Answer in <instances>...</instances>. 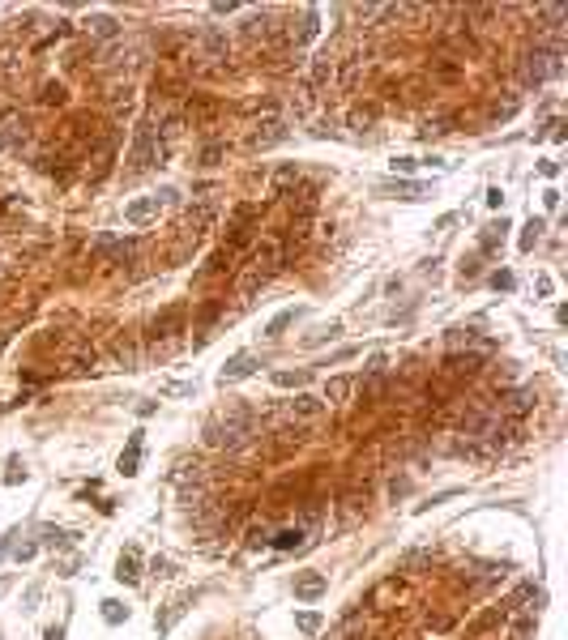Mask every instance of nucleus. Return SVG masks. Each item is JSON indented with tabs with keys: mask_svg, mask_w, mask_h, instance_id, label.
Segmentation results:
<instances>
[{
	"mask_svg": "<svg viewBox=\"0 0 568 640\" xmlns=\"http://www.w3.org/2000/svg\"><path fill=\"white\" fill-rule=\"evenodd\" d=\"M257 435V414L248 406H227L218 418L205 423V449H218V453H239L248 449Z\"/></svg>",
	"mask_w": 568,
	"mask_h": 640,
	"instance_id": "f257e3e1",
	"label": "nucleus"
},
{
	"mask_svg": "<svg viewBox=\"0 0 568 640\" xmlns=\"http://www.w3.org/2000/svg\"><path fill=\"white\" fill-rule=\"evenodd\" d=\"M171 154V145L158 137V129L150 124V120H141V124L133 129V141H129V167H125V176H145V171H154L163 167Z\"/></svg>",
	"mask_w": 568,
	"mask_h": 640,
	"instance_id": "f03ea898",
	"label": "nucleus"
},
{
	"mask_svg": "<svg viewBox=\"0 0 568 640\" xmlns=\"http://www.w3.org/2000/svg\"><path fill=\"white\" fill-rule=\"evenodd\" d=\"M564 73V56L560 52H547V47H526L522 56L513 60V77L522 90H538L542 82H551Z\"/></svg>",
	"mask_w": 568,
	"mask_h": 640,
	"instance_id": "7ed1b4c3",
	"label": "nucleus"
},
{
	"mask_svg": "<svg viewBox=\"0 0 568 640\" xmlns=\"http://www.w3.org/2000/svg\"><path fill=\"white\" fill-rule=\"evenodd\" d=\"M257 231H261V209L257 205H235L231 223H227V243H222V248L239 256L244 248H253V243H257Z\"/></svg>",
	"mask_w": 568,
	"mask_h": 640,
	"instance_id": "20e7f679",
	"label": "nucleus"
},
{
	"mask_svg": "<svg viewBox=\"0 0 568 640\" xmlns=\"http://www.w3.org/2000/svg\"><path fill=\"white\" fill-rule=\"evenodd\" d=\"M286 265H291V256H286V248L278 243V235H265V239H257V243H253V269H257L261 278L282 274Z\"/></svg>",
	"mask_w": 568,
	"mask_h": 640,
	"instance_id": "39448f33",
	"label": "nucleus"
},
{
	"mask_svg": "<svg viewBox=\"0 0 568 640\" xmlns=\"http://www.w3.org/2000/svg\"><path fill=\"white\" fill-rule=\"evenodd\" d=\"M479 372H483V355H475V350H449V355H444V367H440V380L461 384V380H475Z\"/></svg>",
	"mask_w": 568,
	"mask_h": 640,
	"instance_id": "423d86ee",
	"label": "nucleus"
},
{
	"mask_svg": "<svg viewBox=\"0 0 568 640\" xmlns=\"http://www.w3.org/2000/svg\"><path fill=\"white\" fill-rule=\"evenodd\" d=\"M184 320H188V312L176 303V308H163L154 320H150V325H145V337H150L154 341V346H158V341H176L180 333H184Z\"/></svg>",
	"mask_w": 568,
	"mask_h": 640,
	"instance_id": "0eeeda50",
	"label": "nucleus"
},
{
	"mask_svg": "<svg viewBox=\"0 0 568 640\" xmlns=\"http://www.w3.org/2000/svg\"><path fill=\"white\" fill-rule=\"evenodd\" d=\"M333 82H338V52L333 47H320V52L312 56V64H308V86L316 94V90H329Z\"/></svg>",
	"mask_w": 568,
	"mask_h": 640,
	"instance_id": "6e6552de",
	"label": "nucleus"
},
{
	"mask_svg": "<svg viewBox=\"0 0 568 640\" xmlns=\"http://www.w3.org/2000/svg\"><path fill=\"white\" fill-rule=\"evenodd\" d=\"M282 201H286V209H291V223H308V218L316 214V188L312 184H295V188H286V192H278Z\"/></svg>",
	"mask_w": 568,
	"mask_h": 640,
	"instance_id": "1a4fd4ad",
	"label": "nucleus"
},
{
	"mask_svg": "<svg viewBox=\"0 0 568 640\" xmlns=\"http://www.w3.org/2000/svg\"><path fill=\"white\" fill-rule=\"evenodd\" d=\"M90 248L103 256L107 265H125V261H133V252H137V239H116V235H94L90 239Z\"/></svg>",
	"mask_w": 568,
	"mask_h": 640,
	"instance_id": "9d476101",
	"label": "nucleus"
},
{
	"mask_svg": "<svg viewBox=\"0 0 568 640\" xmlns=\"http://www.w3.org/2000/svg\"><path fill=\"white\" fill-rule=\"evenodd\" d=\"M107 359L125 372H137L141 367V346H137V333H116L111 346H107Z\"/></svg>",
	"mask_w": 568,
	"mask_h": 640,
	"instance_id": "9b49d317",
	"label": "nucleus"
},
{
	"mask_svg": "<svg viewBox=\"0 0 568 640\" xmlns=\"http://www.w3.org/2000/svg\"><path fill=\"white\" fill-rule=\"evenodd\" d=\"M466 77V60L461 56H436L428 60V82L432 86H457Z\"/></svg>",
	"mask_w": 568,
	"mask_h": 640,
	"instance_id": "f8f14e48",
	"label": "nucleus"
},
{
	"mask_svg": "<svg viewBox=\"0 0 568 640\" xmlns=\"http://www.w3.org/2000/svg\"><path fill=\"white\" fill-rule=\"evenodd\" d=\"M235 252H227V248H218L201 269H196V286H210V282H218V278H231L235 274Z\"/></svg>",
	"mask_w": 568,
	"mask_h": 640,
	"instance_id": "ddd939ff",
	"label": "nucleus"
},
{
	"mask_svg": "<svg viewBox=\"0 0 568 640\" xmlns=\"http://www.w3.org/2000/svg\"><path fill=\"white\" fill-rule=\"evenodd\" d=\"M286 410H291L295 423H316V418H325L329 402L325 397H312V393H295V397L286 402Z\"/></svg>",
	"mask_w": 568,
	"mask_h": 640,
	"instance_id": "4468645a",
	"label": "nucleus"
},
{
	"mask_svg": "<svg viewBox=\"0 0 568 640\" xmlns=\"http://www.w3.org/2000/svg\"><path fill=\"white\" fill-rule=\"evenodd\" d=\"M316 30H320V13L308 5V9H300V26H286V47H291V52H300L304 43L316 39Z\"/></svg>",
	"mask_w": 568,
	"mask_h": 640,
	"instance_id": "2eb2a0df",
	"label": "nucleus"
},
{
	"mask_svg": "<svg viewBox=\"0 0 568 640\" xmlns=\"http://www.w3.org/2000/svg\"><path fill=\"white\" fill-rule=\"evenodd\" d=\"M304 440H308L304 423H291V427L274 431V440H269V457H274V461H282V457H291L295 449H304Z\"/></svg>",
	"mask_w": 568,
	"mask_h": 640,
	"instance_id": "dca6fc26",
	"label": "nucleus"
},
{
	"mask_svg": "<svg viewBox=\"0 0 568 640\" xmlns=\"http://www.w3.org/2000/svg\"><path fill=\"white\" fill-rule=\"evenodd\" d=\"M509 614H513V610H509L504 602H500V606H487V610L479 614V619H475L470 628H466V636H470V640H479V636H487V632H496L500 623H509Z\"/></svg>",
	"mask_w": 568,
	"mask_h": 640,
	"instance_id": "f3484780",
	"label": "nucleus"
},
{
	"mask_svg": "<svg viewBox=\"0 0 568 640\" xmlns=\"http://www.w3.org/2000/svg\"><path fill=\"white\" fill-rule=\"evenodd\" d=\"M278 141H286V124H282V120H261V124L253 129V137H248L253 150H269V145H278Z\"/></svg>",
	"mask_w": 568,
	"mask_h": 640,
	"instance_id": "a211bd4d",
	"label": "nucleus"
},
{
	"mask_svg": "<svg viewBox=\"0 0 568 640\" xmlns=\"http://www.w3.org/2000/svg\"><path fill=\"white\" fill-rule=\"evenodd\" d=\"M214 205H192L188 214H184V231H188V243H196V239H201L210 227H214Z\"/></svg>",
	"mask_w": 568,
	"mask_h": 640,
	"instance_id": "6ab92c4d",
	"label": "nucleus"
},
{
	"mask_svg": "<svg viewBox=\"0 0 568 640\" xmlns=\"http://www.w3.org/2000/svg\"><path fill=\"white\" fill-rule=\"evenodd\" d=\"M355 388H359V402H363V406H376V402L389 397V380H385V372H376V376H372V372L359 376Z\"/></svg>",
	"mask_w": 568,
	"mask_h": 640,
	"instance_id": "aec40b11",
	"label": "nucleus"
},
{
	"mask_svg": "<svg viewBox=\"0 0 568 640\" xmlns=\"http://www.w3.org/2000/svg\"><path fill=\"white\" fill-rule=\"evenodd\" d=\"M158 218V196H137V201L125 205V223L129 227H145V223H154Z\"/></svg>",
	"mask_w": 568,
	"mask_h": 640,
	"instance_id": "412c9836",
	"label": "nucleus"
},
{
	"mask_svg": "<svg viewBox=\"0 0 568 640\" xmlns=\"http://www.w3.org/2000/svg\"><path fill=\"white\" fill-rule=\"evenodd\" d=\"M534 410V393L530 388H509L504 397H500V414L504 418H522V414H530Z\"/></svg>",
	"mask_w": 568,
	"mask_h": 640,
	"instance_id": "4be33fe9",
	"label": "nucleus"
},
{
	"mask_svg": "<svg viewBox=\"0 0 568 640\" xmlns=\"http://www.w3.org/2000/svg\"><path fill=\"white\" fill-rule=\"evenodd\" d=\"M376 120H381V103H359V107H351L347 124L363 137V133H372V129H376Z\"/></svg>",
	"mask_w": 568,
	"mask_h": 640,
	"instance_id": "5701e85b",
	"label": "nucleus"
},
{
	"mask_svg": "<svg viewBox=\"0 0 568 640\" xmlns=\"http://www.w3.org/2000/svg\"><path fill=\"white\" fill-rule=\"evenodd\" d=\"M320 594H325V576H320V572H304V576H295V598L316 602Z\"/></svg>",
	"mask_w": 568,
	"mask_h": 640,
	"instance_id": "b1692460",
	"label": "nucleus"
},
{
	"mask_svg": "<svg viewBox=\"0 0 568 640\" xmlns=\"http://www.w3.org/2000/svg\"><path fill=\"white\" fill-rule=\"evenodd\" d=\"M423 568H432V551H423V547H419V551H406V555L398 559V576H419Z\"/></svg>",
	"mask_w": 568,
	"mask_h": 640,
	"instance_id": "393cba45",
	"label": "nucleus"
},
{
	"mask_svg": "<svg viewBox=\"0 0 568 640\" xmlns=\"http://www.w3.org/2000/svg\"><path fill=\"white\" fill-rule=\"evenodd\" d=\"M342 525H351L355 516L363 512V504H367V491H359V487H351V491H342Z\"/></svg>",
	"mask_w": 568,
	"mask_h": 640,
	"instance_id": "a878e982",
	"label": "nucleus"
},
{
	"mask_svg": "<svg viewBox=\"0 0 568 640\" xmlns=\"http://www.w3.org/2000/svg\"><path fill=\"white\" fill-rule=\"evenodd\" d=\"M253 372H257V359L253 355H235V359H227V367H222V384H227V380H244Z\"/></svg>",
	"mask_w": 568,
	"mask_h": 640,
	"instance_id": "bb28decb",
	"label": "nucleus"
},
{
	"mask_svg": "<svg viewBox=\"0 0 568 640\" xmlns=\"http://www.w3.org/2000/svg\"><path fill=\"white\" fill-rule=\"evenodd\" d=\"M137 461H141V431H133V435H129V449L120 453V474L133 478V474H137Z\"/></svg>",
	"mask_w": 568,
	"mask_h": 640,
	"instance_id": "cd10ccee",
	"label": "nucleus"
},
{
	"mask_svg": "<svg viewBox=\"0 0 568 640\" xmlns=\"http://www.w3.org/2000/svg\"><path fill=\"white\" fill-rule=\"evenodd\" d=\"M107 107H111V115H125V111L133 107V86H129V82L111 86V90H107Z\"/></svg>",
	"mask_w": 568,
	"mask_h": 640,
	"instance_id": "c85d7f7f",
	"label": "nucleus"
},
{
	"mask_svg": "<svg viewBox=\"0 0 568 640\" xmlns=\"http://www.w3.org/2000/svg\"><path fill=\"white\" fill-rule=\"evenodd\" d=\"M86 30H90L94 39H116V35H120V21L107 17V13H94V17L86 21Z\"/></svg>",
	"mask_w": 568,
	"mask_h": 640,
	"instance_id": "c756f323",
	"label": "nucleus"
},
{
	"mask_svg": "<svg viewBox=\"0 0 568 640\" xmlns=\"http://www.w3.org/2000/svg\"><path fill=\"white\" fill-rule=\"evenodd\" d=\"M137 568H141V559H137V551H125V555L116 559V581H125V585H133V581L141 576Z\"/></svg>",
	"mask_w": 568,
	"mask_h": 640,
	"instance_id": "7c9ffc66",
	"label": "nucleus"
},
{
	"mask_svg": "<svg viewBox=\"0 0 568 640\" xmlns=\"http://www.w3.org/2000/svg\"><path fill=\"white\" fill-rule=\"evenodd\" d=\"M73 372H98V350L90 346V341H82V346L73 350Z\"/></svg>",
	"mask_w": 568,
	"mask_h": 640,
	"instance_id": "2f4dec72",
	"label": "nucleus"
},
{
	"mask_svg": "<svg viewBox=\"0 0 568 640\" xmlns=\"http://www.w3.org/2000/svg\"><path fill=\"white\" fill-rule=\"evenodd\" d=\"M385 192H398L402 201H423V196H428V188L414 184V180H393V184H385Z\"/></svg>",
	"mask_w": 568,
	"mask_h": 640,
	"instance_id": "473e14b6",
	"label": "nucleus"
},
{
	"mask_svg": "<svg viewBox=\"0 0 568 640\" xmlns=\"http://www.w3.org/2000/svg\"><path fill=\"white\" fill-rule=\"evenodd\" d=\"M351 393H355V380H351V376H333V380L325 384V402H329V406H333V402H347Z\"/></svg>",
	"mask_w": 568,
	"mask_h": 640,
	"instance_id": "72a5a7b5",
	"label": "nucleus"
},
{
	"mask_svg": "<svg viewBox=\"0 0 568 640\" xmlns=\"http://www.w3.org/2000/svg\"><path fill=\"white\" fill-rule=\"evenodd\" d=\"M269 543H274L278 551H300V547H304V529H300V525H291V529H278L274 538H269Z\"/></svg>",
	"mask_w": 568,
	"mask_h": 640,
	"instance_id": "f704fd0d",
	"label": "nucleus"
},
{
	"mask_svg": "<svg viewBox=\"0 0 568 640\" xmlns=\"http://www.w3.org/2000/svg\"><path fill=\"white\" fill-rule=\"evenodd\" d=\"M265 286H269V278H261L257 269H248V274L239 278V299H257V294H261Z\"/></svg>",
	"mask_w": 568,
	"mask_h": 640,
	"instance_id": "c9c22d12",
	"label": "nucleus"
},
{
	"mask_svg": "<svg viewBox=\"0 0 568 640\" xmlns=\"http://www.w3.org/2000/svg\"><path fill=\"white\" fill-rule=\"evenodd\" d=\"M222 158H227V145H222V141H205L201 154H196V167H218Z\"/></svg>",
	"mask_w": 568,
	"mask_h": 640,
	"instance_id": "e433bc0d",
	"label": "nucleus"
},
{
	"mask_svg": "<svg viewBox=\"0 0 568 640\" xmlns=\"http://www.w3.org/2000/svg\"><path fill=\"white\" fill-rule=\"evenodd\" d=\"M517 107H522V103H517V98H496V103H491V124H504V120H513L517 115Z\"/></svg>",
	"mask_w": 568,
	"mask_h": 640,
	"instance_id": "4c0bfd02",
	"label": "nucleus"
},
{
	"mask_svg": "<svg viewBox=\"0 0 568 640\" xmlns=\"http://www.w3.org/2000/svg\"><path fill=\"white\" fill-rule=\"evenodd\" d=\"M64 98H68V90H64L60 82H47V86L39 90V103H43V107H64Z\"/></svg>",
	"mask_w": 568,
	"mask_h": 640,
	"instance_id": "58836bf2",
	"label": "nucleus"
},
{
	"mask_svg": "<svg viewBox=\"0 0 568 640\" xmlns=\"http://www.w3.org/2000/svg\"><path fill=\"white\" fill-rule=\"evenodd\" d=\"M500 243H504V223H500V227H487V231L479 235V252H496Z\"/></svg>",
	"mask_w": 568,
	"mask_h": 640,
	"instance_id": "ea45409f",
	"label": "nucleus"
},
{
	"mask_svg": "<svg viewBox=\"0 0 568 640\" xmlns=\"http://www.w3.org/2000/svg\"><path fill=\"white\" fill-rule=\"evenodd\" d=\"M295 316H300V312H295V308H286V312H278L274 320H269V329H265V333H269V337H282V333H286V329L295 325Z\"/></svg>",
	"mask_w": 568,
	"mask_h": 640,
	"instance_id": "a19ab883",
	"label": "nucleus"
},
{
	"mask_svg": "<svg viewBox=\"0 0 568 640\" xmlns=\"http://www.w3.org/2000/svg\"><path fill=\"white\" fill-rule=\"evenodd\" d=\"M291 184H300V167H295V162H286V167L274 171V188H278V192H286Z\"/></svg>",
	"mask_w": 568,
	"mask_h": 640,
	"instance_id": "79ce46f5",
	"label": "nucleus"
},
{
	"mask_svg": "<svg viewBox=\"0 0 568 640\" xmlns=\"http://www.w3.org/2000/svg\"><path fill=\"white\" fill-rule=\"evenodd\" d=\"M274 384L278 388H304L308 384V372H274Z\"/></svg>",
	"mask_w": 568,
	"mask_h": 640,
	"instance_id": "37998d69",
	"label": "nucleus"
},
{
	"mask_svg": "<svg viewBox=\"0 0 568 640\" xmlns=\"http://www.w3.org/2000/svg\"><path fill=\"white\" fill-rule=\"evenodd\" d=\"M103 619H107V623L129 619V606H125V602H116V598H107V602H103Z\"/></svg>",
	"mask_w": 568,
	"mask_h": 640,
	"instance_id": "c03bdc74",
	"label": "nucleus"
},
{
	"mask_svg": "<svg viewBox=\"0 0 568 640\" xmlns=\"http://www.w3.org/2000/svg\"><path fill=\"white\" fill-rule=\"evenodd\" d=\"M308 111H312V86L304 82V86H300V94H295V115H300V120H304Z\"/></svg>",
	"mask_w": 568,
	"mask_h": 640,
	"instance_id": "a18cd8bd",
	"label": "nucleus"
},
{
	"mask_svg": "<svg viewBox=\"0 0 568 640\" xmlns=\"http://www.w3.org/2000/svg\"><path fill=\"white\" fill-rule=\"evenodd\" d=\"M542 235V218H530V223H526V235H522V252H530L534 248V239Z\"/></svg>",
	"mask_w": 568,
	"mask_h": 640,
	"instance_id": "49530a36",
	"label": "nucleus"
},
{
	"mask_svg": "<svg viewBox=\"0 0 568 640\" xmlns=\"http://www.w3.org/2000/svg\"><path fill=\"white\" fill-rule=\"evenodd\" d=\"M295 623H300V632H308V636H312V632H320V614H316V610H304Z\"/></svg>",
	"mask_w": 568,
	"mask_h": 640,
	"instance_id": "de8ad7c7",
	"label": "nucleus"
},
{
	"mask_svg": "<svg viewBox=\"0 0 568 640\" xmlns=\"http://www.w3.org/2000/svg\"><path fill=\"white\" fill-rule=\"evenodd\" d=\"M68 538L73 534H64V529H43V547H68Z\"/></svg>",
	"mask_w": 568,
	"mask_h": 640,
	"instance_id": "09e8293b",
	"label": "nucleus"
},
{
	"mask_svg": "<svg viewBox=\"0 0 568 640\" xmlns=\"http://www.w3.org/2000/svg\"><path fill=\"white\" fill-rule=\"evenodd\" d=\"M491 376H496V384H513V380H517V363H500Z\"/></svg>",
	"mask_w": 568,
	"mask_h": 640,
	"instance_id": "8fccbe9b",
	"label": "nucleus"
},
{
	"mask_svg": "<svg viewBox=\"0 0 568 640\" xmlns=\"http://www.w3.org/2000/svg\"><path fill=\"white\" fill-rule=\"evenodd\" d=\"M39 555V543H21V547H13V559L17 563H26V559H35Z\"/></svg>",
	"mask_w": 568,
	"mask_h": 640,
	"instance_id": "3c124183",
	"label": "nucleus"
},
{
	"mask_svg": "<svg viewBox=\"0 0 568 640\" xmlns=\"http://www.w3.org/2000/svg\"><path fill=\"white\" fill-rule=\"evenodd\" d=\"M414 158H393V171H398V176H414Z\"/></svg>",
	"mask_w": 568,
	"mask_h": 640,
	"instance_id": "603ef678",
	"label": "nucleus"
},
{
	"mask_svg": "<svg viewBox=\"0 0 568 640\" xmlns=\"http://www.w3.org/2000/svg\"><path fill=\"white\" fill-rule=\"evenodd\" d=\"M5 482H26V470H21V461H9V474Z\"/></svg>",
	"mask_w": 568,
	"mask_h": 640,
	"instance_id": "864d4df0",
	"label": "nucleus"
},
{
	"mask_svg": "<svg viewBox=\"0 0 568 640\" xmlns=\"http://www.w3.org/2000/svg\"><path fill=\"white\" fill-rule=\"evenodd\" d=\"M261 543H269V534H265V525H253L248 529V547H261Z\"/></svg>",
	"mask_w": 568,
	"mask_h": 640,
	"instance_id": "5fc2aeb1",
	"label": "nucleus"
},
{
	"mask_svg": "<svg viewBox=\"0 0 568 640\" xmlns=\"http://www.w3.org/2000/svg\"><path fill=\"white\" fill-rule=\"evenodd\" d=\"M491 286H496V290H513V274H509V269H500V274L491 278Z\"/></svg>",
	"mask_w": 568,
	"mask_h": 640,
	"instance_id": "6e6d98bb",
	"label": "nucleus"
},
{
	"mask_svg": "<svg viewBox=\"0 0 568 640\" xmlns=\"http://www.w3.org/2000/svg\"><path fill=\"white\" fill-rule=\"evenodd\" d=\"M479 274V256H466L461 261V278H475Z\"/></svg>",
	"mask_w": 568,
	"mask_h": 640,
	"instance_id": "4d7b16f0",
	"label": "nucleus"
},
{
	"mask_svg": "<svg viewBox=\"0 0 568 640\" xmlns=\"http://www.w3.org/2000/svg\"><path fill=\"white\" fill-rule=\"evenodd\" d=\"M150 572H154V576H171V563H167V559H154Z\"/></svg>",
	"mask_w": 568,
	"mask_h": 640,
	"instance_id": "13d9d810",
	"label": "nucleus"
},
{
	"mask_svg": "<svg viewBox=\"0 0 568 640\" xmlns=\"http://www.w3.org/2000/svg\"><path fill=\"white\" fill-rule=\"evenodd\" d=\"M542 205L556 209V205H560V192H556V188H547V192H542Z\"/></svg>",
	"mask_w": 568,
	"mask_h": 640,
	"instance_id": "bf43d9fd",
	"label": "nucleus"
},
{
	"mask_svg": "<svg viewBox=\"0 0 568 640\" xmlns=\"http://www.w3.org/2000/svg\"><path fill=\"white\" fill-rule=\"evenodd\" d=\"M367 372H372V376L385 372V355H372V359H367Z\"/></svg>",
	"mask_w": 568,
	"mask_h": 640,
	"instance_id": "052dcab7",
	"label": "nucleus"
},
{
	"mask_svg": "<svg viewBox=\"0 0 568 640\" xmlns=\"http://www.w3.org/2000/svg\"><path fill=\"white\" fill-rule=\"evenodd\" d=\"M235 9H239V5H231V0H227V5H222V0H218V5H210V13H218V17H222V13H235Z\"/></svg>",
	"mask_w": 568,
	"mask_h": 640,
	"instance_id": "680f3d73",
	"label": "nucleus"
},
{
	"mask_svg": "<svg viewBox=\"0 0 568 640\" xmlns=\"http://www.w3.org/2000/svg\"><path fill=\"white\" fill-rule=\"evenodd\" d=\"M530 628H534V619H517V623H513L517 636H530Z\"/></svg>",
	"mask_w": 568,
	"mask_h": 640,
	"instance_id": "e2e57ef3",
	"label": "nucleus"
},
{
	"mask_svg": "<svg viewBox=\"0 0 568 640\" xmlns=\"http://www.w3.org/2000/svg\"><path fill=\"white\" fill-rule=\"evenodd\" d=\"M43 640H64V628H60V623H52V628L43 632Z\"/></svg>",
	"mask_w": 568,
	"mask_h": 640,
	"instance_id": "0e129e2a",
	"label": "nucleus"
},
{
	"mask_svg": "<svg viewBox=\"0 0 568 640\" xmlns=\"http://www.w3.org/2000/svg\"><path fill=\"white\" fill-rule=\"evenodd\" d=\"M432 628H436V632H444V628H453V619H449V614H436Z\"/></svg>",
	"mask_w": 568,
	"mask_h": 640,
	"instance_id": "69168bd1",
	"label": "nucleus"
},
{
	"mask_svg": "<svg viewBox=\"0 0 568 640\" xmlns=\"http://www.w3.org/2000/svg\"><path fill=\"white\" fill-rule=\"evenodd\" d=\"M5 589H9V576H0V598H5Z\"/></svg>",
	"mask_w": 568,
	"mask_h": 640,
	"instance_id": "338daca9",
	"label": "nucleus"
},
{
	"mask_svg": "<svg viewBox=\"0 0 568 640\" xmlns=\"http://www.w3.org/2000/svg\"><path fill=\"white\" fill-rule=\"evenodd\" d=\"M0 346H5V333H0Z\"/></svg>",
	"mask_w": 568,
	"mask_h": 640,
	"instance_id": "774afa93",
	"label": "nucleus"
}]
</instances>
